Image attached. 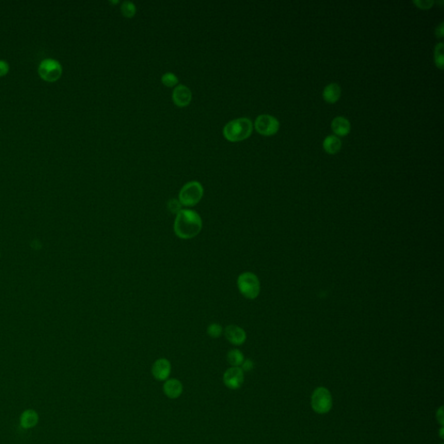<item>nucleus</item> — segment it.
I'll list each match as a JSON object with an SVG mask.
<instances>
[{
  "mask_svg": "<svg viewBox=\"0 0 444 444\" xmlns=\"http://www.w3.org/2000/svg\"><path fill=\"white\" fill-rule=\"evenodd\" d=\"M436 34H437V38H442L444 37V24L443 23L441 24L440 26L437 27Z\"/></svg>",
  "mask_w": 444,
  "mask_h": 444,
  "instance_id": "26",
  "label": "nucleus"
},
{
  "mask_svg": "<svg viewBox=\"0 0 444 444\" xmlns=\"http://www.w3.org/2000/svg\"><path fill=\"white\" fill-rule=\"evenodd\" d=\"M161 82L168 87H173L178 83V78L175 74L168 72L161 77Z\"/></svg>",
  "mask_w": 444,
  "mask_h": 444,
  "instance_id": "21",
  "label": "nucleus"
},
{
  "mask_svg": "<svg viewBox=\"0 0 444 444\" xmlns=\"http://www.w3.org/2000/svg\"><path fill=\"white\" fill-rule=\"evenodd\" d=\"M9 71V65L5 61L0 60V77L6 75Z\"/></svg>",
  "mask_w": 444,
  "mask_h": 444,
  "instance_id": "25",
  "label": "nucleus"
},
{
  "mask_svg": "<svg viewBox=\"0 0 444 444\" xmlns=\"http://www.w3.org/2000/svg\"><path fill=\"white\" fill-rule=\"evenodd\" d=\"M163 392L165 395L171 398H178L183 392V385L181 381L175 378H171L166 381L163 385Z\"/></svg>",
  "mask_w": 444,
  "mask_h": 444,
  "instance_id": "12",
  "label": "nucleus"
},
{
  "mask_svg": "<svg viewBox=\"0 0 444 444\" xmlns=\"http://www.w3.org/2000/svg\"><path fill=\"white\" fill-rule=\"evenodd\" d=\"M434 58H435V63H436V65H437V67L439 68L440 70H443L444 64V44L443 43H440V44H438L436 46Z\"/></svg>",
  "mask_w": 444,
  "mask_h": 444,
  "instance_id": "18",
  "label": "nucleus"
},
{
  "mask_svg": "<svg viewBox=\"0 0 444 444\" xmlns=\"http://www.w3.org/2000/svg\"><path fill=\"white\" fill-rule=\"evenodd\" d=\"M63 73V68L59 62L52 58L43 60L38 67V74L42 79L47 82H55L60 78Z\"/></svg>",
  "mask_w": 444,
  "mask_h": 444,
  "instance_id": "6",
  "label": "nucleus"
},
{
  "mask_svg": "<svg viewBox=\"0 0 444 444\" xmlns=\"http://www.w3.org/2000/svg\"><path fill=\"white\" fill-rule=\"evenodd\" d=\"M223 383L230 390H238L244 383V371L240 367H231L223 375Z\"/></svg>",
  "mask_w": 444,
  "mask_h": 444,
  "instance_id": "8",
  "label": "nucleus"
},
{
  "mask_svg": "<svg viewBox=\"0 0 444 444\" xmlns=\"http://www.w3.org/2000/svg\"><path fill=\"white\" fill-rule=\"evenodd\" d=\"M38 422V414L33 410L24 411L20 417V424L25 429H30L37 425Z\"/></svg>",
  "mask_w": 444,
  "mask_h": 444,
  "instance_id": "15",
  "label": "nucleus"
},
{
  "mask_svg": "<svg viewBox=\"0 0 444 444\" xmlns=\"http://www.w3.org/2000/svg\"><path fill=\"white\" fill-rule=\"evenodd\" d=\"M414 4L420 9L426 10V9H429V8L433 6L434 1H428V0H426V1H414Z\"/></svg>",
  "mask_w": 444,
  "mask_h": 444,
  "instance_id": "23",
  "label": "nucleus"
},
{
  "mask_svg": "<svg viewBox=\"0 0 444 444\" xmlns=\"http://www.w3.org/2000/svg\"><path fill=\"white\" fill-rule=\"evenodd\" d=\"M121 11H122V13H123V15L124 17L132 18L135 14L136 8L131 1H125V2H123L122 6H121Z\"/></svg>",
  "mask_w": 444,
  "mask_h": 444,
  "instance_id": "19",
  "label": "nucleus"
},
{
  "mask_svg": "<svg viewBox=\"0 0 444 444\" xmlns=\"http://www.w3.org/2000/svg\"><path fill=\"white\" fill-rule=\"evenodd\" d=\"M312 408L318 414H326L332 410V397L331 392L325 387H318L314 391L311 399Z\"/></svg>",
  "mask_w": 444,
  "mask_h": 444,
  "instance_id": "5",
  "label": "nucleus"
},
{
  "mask_svg": "<svg viewBox=\"0 0 444 444\" xmlns=\"http://www.w3.org/2000/svg\"><path fill=\"white\" fill-rule=\"evenodd\" d=\"M171 373V364L168 359H157L152 366V374L154 377L158 381H165L168 379Z\"/></svg>",
  "mask_w": 444,
  "mask_h": 444,
  "instance_id": "9",
  "label": "nucleus"
},
{
  "mask_svg": "<svg viewBox=\"0 0 444 444\" xmlns=\"http://www.w3.org/2000/svg\"><path fill=\"white\" fill-rule=\"evenodd\" d=\"M204 194L202 184L198 182H190L185 184L180 191L179 202L182 205L192 208L201 202Z\"/></svg>",
  "mask_w": 444,
  "mask_h": 444,
  "instance_id": "4",
  "label": "nucleus"
},
{
  "mask_svg": "<svg viewBox=\"0 0 444 444\" xmlns=\"http://www.w3.org/2000/svg\"><path fill=\"white\" fill-rule=\"evenodd\" d=\"M237 286L240 293L246 299H256L261 292V282L259 278L250 272L241 273L238 277Z\"/></svg>",
  "mask_w": 444,
  "mask_h": 444,
  "instance_id": "3",
  "label": "nucleus"
},
{
  "mask_svg": "<svg viewBox=\"0 0 444 444\" xmlns=\"http://www.w3.org/2000/svg\"><path fill=\"white\" fill-rule=\"evenodd\" d=\"M342 146L340 139L336 135H329L323 142V147L326 153L330 155H335L340 151Z\"/></svg>",
  "mask_w": 444,
  "mask_h": 444,
  "instance_id": "16",
  "label": "nucleus"
},
{
  "mask_svg": "<svg viewBox=\"0 0 444 444\" xmlns=\"http://www.w3.org/2000/svg\"><path fill=\"white\" fill-rule=\"evenodd\" d=\"M254 362L252 360L246 359V360H244V362L242 363L241 369H242L243 371H250V370L254 369Z\"/></svg>",
  "mask_w": 444,
  "mask_h": 444,
  "instance_id": "24",
  "label": "nucleus"
},
{
  "mask_svg": "<svg viewBox=\"0 0 444 444\" xmlns=\"http://www.w3.org/2000/svg\"><path fill=\"white\" fill-rule=\"evenodd\" d=\"M341 96V88L337 83H331L326 86L323 92V97L325 101L329 104H335L339 101Z\"/></svg>",
  "mask_w": 444,
  "mask_h": 444,
  "instance_id": "14",
  "label": "nucleus"
},
{
  "mask_svg": "<svg viewBox=\"0 0 444 444\" xmlns=\"http://www.w3.org/2000/svg\"><path fill=\"white\" fill-rule=\"evenodd\" d=\"M227 359L232 367H239L245 360L242 352L237 349L228 351Z\"/></svg>",
  "mask_w": 444,
  "mask_h": 444,
  "instance_id": "17",
  "label": "nucleus"
},
{
  "mask_svg": "<svg viewBox=\"0 0 444 444\" xmlns=\"http://www.w3.org/2000/svg\"><path fill=\"white\" fill-rule=\"evenodd\" d=\"M207 332H208V334H209V337H211V338H213V339H218V338H220V337L222 335V333H223V328H222V326L219 325V324L213 323V324L209 325Z\"/></svg>",
  "mask_w": 444,
  "mask_h": 444,
  "instance_id": "20",
  "label": "nucleus"
},
{
  "mask_svg": "<svg viewBox=\"0 0 444 444\" xmlns=\"http://www.w3.org/2000/svg\"><path fill=\"white\" fill-rule=\"evenodd\" d=\"M192 100V92L187 86L178 85L173 91V101L179 107H186Z\"/></svg>",
  "mask_w": 444,
  "mask_h": 444,
  "instance_id": "11",
  "label": "nucleus"
},
{
  "mask_svg": "<svg viewBox=\"0 0 444 444\" xmlns=\"http://www.w3.org/2000/svg\"><path fill=\"white\" fill-rule=\"evenodd\" d=\"M255 130L259 134L270 136L276 134L280 129L279 121L272 116L261 115L257 117L254 123Z\"/></svg>",
  "mask_w": 444,
  "mask_h": 444,
  "instance_id": "7",
  "label": "nucleus"
},
{
  "mask_svg": "<svg viewBox=\"0 0 444 444\" xmlns=\"http://www.w3.org/2000/svg\"><path fill=\"white\" fill-rule=\"evenodd\" d=\"M332 130L340 136H345L351 131V123L346 118L339 116L332 122Z\"/></svg>",
  "mask_w": 444,
  "mask_h": 444,
  "instance_id": "13",
  "label": "nucleus"
},
{
  "mask_svg": "<svg viewBox=\"0 0 444 444\" xmlns=\"http://www.w3.org/2000/svg\"><path fill=\"white\" fill-rule=\"evenodd\" d=\"M439 413H440V415L437 413V419H438V421L441 422V424H444V423H443V422H444V417H443V416H444V414H443V407H442L440 410H439Z\"/></svg>",
  "mask_w": 444,
  "mask_h": 444,
  "instance_id": "27",
  "label": "nucleus"
},
{
  "mask_svg": "<svg viewBox=\"0 0 444 444\" xmlns=\"http://www.w3.org/2000/svg\"><path fill=\"white\" fill-rule=\"evenodd\" d=\"M202 229V217L196 211L192 209H182L176 214L174 231L180 239H193L198 235Z\"/></svg>",
  "mask_w": 444,
  "mask_h": 444,
  "instance_id": "1",
  "label": "nucleus"
},
{
  "mask_svg": "<svg viewBox=\"0 0 444 444\" xmlns=\"http://www.w3.org/2000/svg\"><path fill=\"white\" fill-rule=\"evenodd\" d=\"M168 209L172 213H176V214H177L182 209H183V205L181 204L179 200L171 199V200L168 201Z\"/></svg>",
  "mask_w": 444,
  "mask_h": 444,
  "instance_id": "22",
  "label": "nucleus"
},
{
  "mask_svg": "<svg viewBox=\"0 0 444 444\" xmlns=\"http://www.w3.org/2000/svg\"><path fill=\"white\" fill-rule=\"evenodd\" d=\"M226 339L235 345H241L246 340V333L238 325H230L226 327L224 331Z\"/></svg>",
  "mask_w": 444,
  "mask_h": 444,
  "instance_id": "10",
  "label": "nucleus"
},
{
  "mask_svg": "<svg viewBox=\"0 0 444 444\" xmlns=\"http://www.w3.org/2000/svg\"><path fill=\"white\" fill-rule=\"evenodd\" d=\"M253 132V123L248 118L233 120L225 125L223 135L229 142H240L250 136Z\"/></svg>",
  "mask_w": 444,
  "mask_h": 444,
  "instance_id": "2",
  "label": "nucleus"
}]
</instances>
